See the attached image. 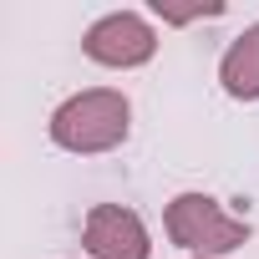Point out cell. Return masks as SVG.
<instances>
[{"mask_svg": "<svg viewBox=\"0 0 259 259\" xmlns=\"http://www.w3.org/2000/svg\"><path fill=\"white\" fill-rule=\"evenodd\" d=\"M127 127H133L127 97L112 87H92V92L66 97L51 112V143L66 153H112L127 138Z\"/></svg>", "mask_w": 259, "mask_h": 259, "instance_id": "cell-1", "label": "cell"}, {"mask_svg": "<svg viewBox=\"0 0 259 259\" xmlns=\"http://www.w3.org/2000/svg\"><path fill=\"white\" fill-rule=\"evenodd\" d=\"M163 224H168V239H173L178 249L203 254V259L234 254L239 244H249V224L234 219V213H224L208 193H178V198L168 203Z\"/></svg>", "mask_w": 259, "mask_h": 259, "instance_id": "cell-2", "label": "cell"}, {"mask_svg": "<svg viewBox=\"0 0 259 259\" xmlns=\"http://www.w3.org/2000/svg\"><path fill=\"white\" fill-rule=\"evenodd\" d=\"M81 51H87L97 66H117V71H127V66L153 61L158 36H153V26H148L138 11H112V16H102V21L87 31Z\"/></svg>", "mask_w": 259, "mask_h": 259, "instance_id": "cell-3", "label": "cell"}, {"mask_svg": "<svg viewBox=\"0 0 259 259\" xmlns=\"http://www.w3.org/2000/svg\"><path fill=\"white\" fill-rule=\"evenodd\" d=\"M92 259H153V239H148V224L122 208V203H97L87 213V229H81Z\"/></svg>", "mask_w": 259, "mask_h": 259, "instance_id": "cell-4", "label": "cell"}, {"mask_svg": "<svg viewBox=\"0 0 259 259\" xmlns=\"http://www.w3.org/2000/svg\"><path fill=\"white\" fill-rule=\"evenodd\" d=\"M219 81L234 102H259V26H249L219 61Z\"/></svg>", "mask_w": 259, "mask_h": 259, "instance_id": "cell-5", "label": "cell"}]
</instances>
